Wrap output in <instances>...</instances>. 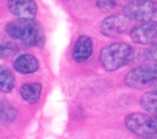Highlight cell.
Masks as SVG:
<instances>
[{"mask_svg":"<svg viewBox=\"0 0 157 139\" xmlns=\"http://www.w3.org/2000/svg\"><path fill=\"white\" fill-rule=\"evenodd\" d=\"M133 47L124 42H115L104 46L100 51V63L106 71L113 72L132 60Z\"/></svg>","mask_w":157,"mask_h":139,"instance_id":"7a4b0ae2","label":"cell"},{"mask_svg":"<svg viewBox=\"0 0 157 139\" xmlns=\"http://www.w3.org/2000/svg\"><path fill=\"white\" fill-rule=\"evenodd\" d=\"M131 40L136 44L148 45L157 43V23H143L130 30Z\"/></svg>","mask_w":157,"mask_h":139,"instance_id":"52a82bcc","label":"cell"},{"mask_svg":"<svg viewBox=\"0 0 157 139\" xmlns=\"http://www.w3.org/2000/svg\"><path fill=\"white\" fill-rule=\"evenodd\" d=\"M155 90H157V88H156V89H155Z\"/></svg>","mask_w":157,"mask_h":139,"instance_id":"ac0fdd59","label":"cell"},{"mask_svg":"<svg viewBox=\"0 0 157 139\" xmlns=\"http://www.w3.org/2000/svg\"><path fill=\"white\" fill-rule=\"evenodd\" d=\"M145 59L152 62H157V43L152 44L150 47H148L145 51H144Z\"/></svg>","mask_w":157,"mask_h":139,"instance_id":"2e32d148","label":"cell"},{"mask_svg":"<svg viewBox=\"0 0 157 139\" xmlns=\"http://www.w3.org/2000/svg\"><path fill=\"white\" fill-rule=\"evenodd\" d=\"M150 115L145 113L134 112L126 116L125 125L130 132L140 137L154 138L157 137V134L151 127Z\"/></svg>","mask_w":157,"mask_h":139,"instance_id":"8992f818","label":"cell"},{"mask_svg":"<svg viewBox=\"0 0 157 139\" xmlns=\"http://www.w3.org/2000/svg\"><path fill=\"white\" fill-rule=\"evenodd\" d=\"M13 67L21 74H32L39 69V61L29 54H20L14 61Z\"/></svg>","mask_w":157,"mask_h":139,"instance_id":"30bf717a","label":"cell"},{"mask_svg":"<svg viewBox=\"0 0 157 139\" xmlns=\"http://www.w3.org/2000/svg\"><path fill=\"white\" fill-rule=\"evenodd\" d=\"M93 51V42L92 39L88 36H80L73 47L72 58L78 64L86 62L91 57Z\"/></svg>","mask_w":157,"mask_h":139,"instance_id":"9c48e42d","label":"cell"},{"mask_svg":"<svg viewBox=\"0 0 157 139\" xmlns=\"http://www.w3.org/2000/svg\"><path fill=\"white\" fill-rule=\"evenodd\" d=\"M17 111L6 102H1V121L2 122H14L17 118Z\"/></svg>","mask_w":157,"mask_h":139,"instance_id":"5bb4252c","label":"cell"},{"mask_svg":"<svg viewBox=\"0 0 157 139\" xmlns=\"http://www.w3.org/2000/svg\"><path fill=\"white\" fill-rule=\"evenodd\" d=\"M15 87V77L9 68L2 67L0 70V89L3 93H10Z\"/></svg>","mask_w":157,"mask_h":139,"instance_id":"4fadbf2b","label":"cell"},{"mask_svg":"<svg viewBox=\"0 0 157 139\" xmlns=\"http://www.w3.org/2000/svg\"><path fill=\"white\" fill-rule=\"evenodd\" d=\"M7 9L18 18H33L37 15L38 6L35 0H9Z\"/></svg>","mask_w":157,"mask_h":139,"instance_id":"ba28073f","label":"cell"},{"mask_svg":"<svg viewBox=\"0 0 157 139\" xmlns=\"http://www.w3.org/2000/svg\"><path fill=\"white\" fill-rule=\"evenodd\" d=\"M6 32L27 47L42 48L45 43V35L41 24L33 18H18L7 22Z\"/></svg>","mask_w":157,"mask_h":139,"instance_id":"6da1fadb","label":"cell"},{"mask_svg":"<svg viewBox=\"0 0 157 139\" xmlns=\"http://www.w3.org/2000/svg\"><path fill=\"white\" fill-rule=\"evenodd\" d=\"M22 100L29 105L38 103L42 93V86L40 83H26L19 89Z\"/></svg>","mask_w":157,"mask_h":139,"instance_id":"8fae6325","label":"cell"},{"mask_svg":"<svg viewBox=\"0 0 157 139\" xmlns=\"http://www.w3.org/2000/svg\"><path fill=\"white\" fill-rule=\"evenodd\" d=\"M150 123L151 127L154 130V132L157 134V115H153L150 117Z\"/></svg>","mask_w":157,"mask_h":139,"instance_id":"e0dca14e","label":"cell"},{"mask_svg":"<svg viewBox=\"0 0 157 139\" xmlns=\"http://www.w3.org/2000/svg\"><path fill=\"white\" fill-rule=\"evenodd\" d=\"M123 12L132 21L157 23V2L153 0H132L123 7Z\"/></svg>","mask_w":157,"mask_h":139,"instance_id":"3957f363","label":"cell"},{"mask_svg":"<svg viewBox=\"0 0 157 139\" xmlns=\"http://www.w3.org/2000/svg\"><path fill=\"white\" fill-rule=\"evenodd\" d=\"M157 83V62L143 64L132 68L125 77V84L138 90Z\"/></svg>","mask_w":157,"mask_h":139,"instance_id":"277c9868","label":"cell"},{"mask_svg":"<svg viewBox=\"0 0 157 139\" xmlns=\"http://www.w3.org/2000/svg\"><path fill=\"white\" fill-rule=\"evenodd\" d=\"M132 20L125 15H111L102 21L100 30L105 37L118 38L132 29Z\"/></svg>","mask_w":157,"mask_h":139,"instance_id":"5b68a950","label":"cell"},{"mask_svg":"<svg viewBox=\"0 0 157 139\" xmlns=\"http://www.w3.org/2000/svg\"><path fill=\"white\" fill-rule=\"evenodd\" d=\"M139 103L148 113L157 115V90L144 93L139 100Z\"/></svg>","mask_w":157,"mask_h":139,"instance_id":"7c38bea8","label":"cell"},{"mask_svg":"<svg viewBox=\"0 0 157 139\" xmlns=\"http://www.w3.org/2000/svg\"><path fill=\"white\" fill-rule=\"evenodd\" d=\"M121 0H97L95 6L102 11H110V9H114Z\"/></svg>","mask_w":157,"mask_h":139,"instance_id":"9a60e30c","label":"cell"}]
</instances>
